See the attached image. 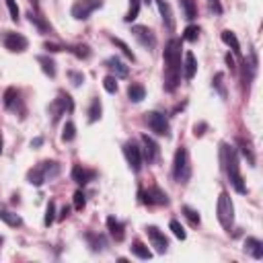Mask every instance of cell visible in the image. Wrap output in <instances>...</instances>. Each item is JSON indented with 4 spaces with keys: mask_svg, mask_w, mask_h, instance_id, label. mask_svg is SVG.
I'll return each mask as SVG.
<instances>
[{
    "mask_svg": "<svg viewBox=\"0 0 263 263\" xmlns=\"http://www.w3.org/2000/svg\"><path fill=\"white\" fill-rule=\"evenodd\" d=\"M245 253H249L253 259H263V243L255 236H247L245 239Z\"/></svg>",
    "mask_w": 263,
    "mask_h": 263,
    "instance_id": "e0dca14e",
    "label": "cell"
},
{
    "mask_svg": "<svg viewBox=\"0 0 263 263\" xmlns=\"http://www.w3.org/2000/svg\"><path fill=\"white\" fill-rule=\"evenodd\" d=\"M41 144H43V138H35V140L31 142V146H35V148H37V146H41Z\"/></svg>",
    "mask_w": 263,
    "mask_h": 263,
    "instance_id": "681fc988",
    "label": "cell"
},
{
    "mask_svg": "<svg viewBox=\"0 0 263 263\" xmlns=\"http://www.w3.org/2000/svg\"><path fill=\"white\" fill-rule=\"evenodd\" d=\"M74 136H76V126L72 121L64 123V130H62V142H72Z\"/></svg>",
    "mask_w": 263,
    "mask_h": 263,
    "instance_id": "e575fe53",
    "label": "cell"
},
{
    "mask_svg": "<svg viewBox=\"0 0 263 263\" xmlns=\"http://www.w3.org/2000/svg\"><path fill=\"white\" fill-rule=\"evenodd\" d=\"M216 214H218V222L222 224V228L226 232H230L234 226V206H232V199H230L228 191H222L218 195Z\"/></svg>",
    "mask_w": 263,
    "mask_h": 263,
    "instance_id": "277c9868",
    "label": "cell"
},
{
    "mask_svg": "<svg viewBox=\"0 0 263 263\" xmlns=\"http://www.w3.org/2000/svg\"><path fill=\"white\" fill-rule=\"evenodd\" d=\"M43 47L47 49V52H64V45H60V43H49V41H45L43 43Z\"/></svg>",
    "mask_w": 263,
    "mask_h": 263,
    "instance_id": "f6af8a7d",
    "label": "cell"
},
{
    "mask_svg": "<svg viewBox=\"0 0 263 263\" xmlns=\"http://www.w3.org/2000/svg\"><path fill=\"white\" fill-rule=\"evenodd\" d=\"M0 220H2L4 224H8V226H12V228L23 226L21 216L15 214V212H10V210H4V208H0Z\"/></svg>",
    "mask_w": 263,
    "mask_h": 263,
    "instance_id": "603a6c76",
    "label": "cell"
},
{
    "mask_svg": "<svg viewBox=\"0 0 263 263\" xmlns=\"http://www.w3.org/2000/svg\"><path fill=\"white\" fill-rule=\"evenodd\" d=\"M74 109V101H72V97L68 93H60L58 99H54L52 103H49L47 111H49V115H52V123H58V119L62 115H66V111L70 113V111Z\"/></svg>",
    "mask_w": 263,
    "mask_h": 263,
    "instance_id": "52a82bcc",
    "label": "cell"
},
{
    "mask_svg": "<svg viewBox=\"0 0 263 263\" xmlns=\"http://www.w3.org/2000/svg\"><path fill=\"white\" fill-rule=\"evenodd\" d=\"M156 6H158V12H160V17H162V23H165V27L169 31L175 29V21H173V12H171V6L167 0H154Z\"/></svg>",
    "mask_w": 263,
    "mask_h": 263,
    "instance_id": "ac0fdd59",
    "label": "cell"
},
{
    "mask_svg": "<svg viewBox=\"0 0 263 263\" xmlns=\"http://www.w3.org/2000/svg\"><path fill=\"white\" fill-rule=\"evenodd\" d=\"M2 43L12 54H21V52H25V49L29 47L27 37L21 35V33H15V31H4L2 33Z\"/></svg>",
    "mask_w": 263,
    "mask_h": 263,
    "instance_id": "9c48e42d",
    "label": "cell"
},
{
    "mask_svg": "<svg viewBox=\"0 0 263 263\" xmlns=\"http://www.w3.org/2000/svg\"><path fill=\"white\" fill-rule=\"evenodd\" d=\"M107 228H109V234L113 236L117 243L123 241V236H126V228H123V224H121L115 216H109V218H107Z\"/></svg>",
    "mask_w": 263,
    "mask_h": 263,
    "instance_id": "ffe728a7",
    "label": "cell"
},
{
    "mask_svg": "<svg viewBox=\"0 0 263 263\" xmlns=\"http://www.w3.org/2000/svg\"><path fill=\"white\" fill-rule=\"evenodd\" d=\"M31 2H33V6H35V8H37V0H31Z\"/></svg>",
    "mask_w": 263,
    "mask_h": 263,
    "instance_id": "db71d44e",
    "label": "cell"
},
{
    "mask_svg": "<svg viewBox=\"0 0 263 263\" xmlns=\"http://www.w3.org/2000/svg\"><path fill=\"white\" fill-rule=\"evenodd\" d=\"M144 123L152 130L156 136H171V126H169V119L165 113L160 111H146L144 113Z\"/></svg>",
    "mask_w": 263,
    "mask_h": 263,
    "instance_id": "8992f818",
    "label": "cell"
},
{
    "mask_svg": "<svg viewBox=\"0 0 263 263\" xmlns=\"http://www.w3.org/2000/svg\"><path fill=\"white\" fill-rule=\"evenodd\" d=\"M140 195H142V202L148 204V206H154V204H158V206H169V195L162 191L160 187H156V185L148 187V191H140Z\"/></svg>",
    "mask_w": 263,
    "mask_h": 263,
    "instance_id": "4fadbf2b",
    "label": "cell"
},
{
    "mask_svg": "<svg viewBox=\"0 0 263 263\" xmlns=\"http://www.w3.org/2000/svg\"><path fill=\"white\" fill-rule=\"evenodd\" d=\"M2 243H4V239H2V236H0V249H2Z\"/></svg>",
    "mask_w": 263,
    "mask_h": 263,
    "instance_id": "816d5d0a",
    "label": "cell"
},
{
    "mask_svg": "<svg viewBox=\"0 0 263 263\" xmlns=\"http://www.w3.org/2000/svg\"><path fill=\"white\" fill-rule=\"evenodd\" d=\"M191 177V167H189V156H187V148L179 146L175 150L173 158V179L179 183H187Z\"/></svg>",
    "mask_w": 263,
    "mask_h": 263,
    "instance_id": "5b68a950",
    "label": "cell"
},
{
    "mask_svg": "<svg viewBox=\"0 0 263 263\" xmlns=\"http://www.w3.org/2000/svg\"><path fill=\"white\" fill-rule=\"evenodd\" d=\"M58 175H60V165L56 160H41L39 165L27 173V181L35 187H41L45 181L58 177Z\"/></svg>",
    "mask_w": 263,
    "mask_h": 263,
    "instance_id": "3957f363",
    "label": "cell"
},
{
    "mask_svg": "<svg viewBox=\"0 0 263 263\" xmlns=\"http://www.w3.org/2000/svg\"><path fill=\"white\" fill-rule=\"evenodd\" d=\"M6 6H8V12H10V19L12 21H19V4H17V0H4Z\"/></svg>",
    "mask_w": 263,
    "mask_h": 263,
    "instance_id": "60d3db41",
    "label": "cell"
},
{
    "mask_svg": "<svg viewBox=\"0 0 263 263\" xmlns=\"http://www.w3.org/2000/svg\"><path fill=\"white\" fill-rule=\"evenodd\" d=\"M142 160H146L148 165H152V162L158 158V144L152 140V138H150L148 134H142Z\"/></svg>",
    "mask_w": 263,
    "mask_h": 263,
    "instance_id": "5bb4252c",
    "label": "cell"
},
{
    "mask_svg": "<svg viewBox=\"0 0 263 263\" xmlns=\"http://www.w3.org/2000/svg\"><path fill=\"white\" fill-rule=\"evenodd\" d=\"M162 60H165V91L167 93H175L177 86L181 82V39L173 37L167 41L165 52H162Z\"/></svg>",
    "mask_w": 263,
    "mask_h": 263,
    "instance_id": "6da1fadb",
    "label": "cell"
},
{
    "mask_svg": "<svg viewBox=\"0 0 263 263\" xmlns=\"http://www.w3.org/2000/svg\"><path fill=\"white\" fill-rule=\"evenodd\" d=\"M179 4L183 8V17L187 21H193L197 17V8H195V0H179Z\"/></svg>",
    "mask_w": 263,
    "mask_h": 263,
    "instance_id": "f546056e",
    "label": "cell"
},
{
    "mask_svg": "<svg viewBox=\"0 0 263 263\" xmlns=\"http://www.w3.org/2000/svg\"><path fill=\"white\" fill-rule=\"evenodd\" d=\"M169 228L173 230V234L177 236L179 241H185V239H187V232H185V228L181 226L179 220H171V222H169Z\"/></svg>",
    "mask_w": 263,
    "mask_h": 263,
    "instance_id": "74e56055",
    "label": "cell"
},
{
    "mask_svg": "<svg viewBox=\"0 0 263 263\" xmlns=\"http://www.w3.org/2000/svg\"><path fill=\"white\" fill-rule=\"evenodd\" d=\"M140 2H142V0H130V8L126 12V17H123V21L132 23V21L138 19V12H140Z\"/></svg>",
    "mask_w": 263,
    "mask_h": 263,
    "instance_id": "d6a6232c",
    "label": "cell"
},
{
    "mask_svg": "<svg viewBox=\"0 0 263 263\" xmlns=\"http://www.w3.org/2000/svg\"><path fill=\"white\" fill-rule=\"evenodd\" d=\"M222 41L232 49L234 56H241V43H239V39H236V35H234L232 31H228V29L222 31Z\"/></svg>",
    "mask_w": 263,
    "mask_h": 263,
    "instance_id": "d4e9b609",
    "label": "cell"
},
{
    "mask_svg": "<svg viewBox=\"0 0 263 263\" xmlns=\"http://www.w3.org/2000/svg\"><path fill=\"white\" fill-rule=\"evenodd\" d=\"M2 103H4V107H6V109L17 111V105H19V91L15 89V86H8V89L4 91Z\"/></svg>",
    "mask_w": 263,
    "mask_h": 263,
    "instance_id": "7402d4cb",
    "label": "cell"
},
{
    "mask_svg": "<svg viewBox=\"0 0 263 263\" xmlns=\"http://www.w3.org/2000/svg\"><path fill=\"white\" fill-rule=\"evenodd\" d=\"M130 251H132V255H136L138 259H150L152 257V253H150V249L144 245V243H140V241H134L132 243V247H130Z\"/></svg>",
    "mask_w": 263,
    "mask_h": 263,
    "instance_id": "f1b7e54d",
    "label": "cell"
},
{
    "mask_svg": "<svg viewBox=\"0 0 263 263\" xmlns=\"http://www.w3.org/2000/svg\"><path fill=\"white\" fill-rule=\"evenodd\" d=\"M109 39H111V43H113V45H117V47L121 49V54H123V56H126V58H130L132 62L136 60L134 52H132V49H130V45H128L126 41H121V39H119V37H109Z\"/></svg>",
    "mask_w": 263,
    "mask_h": 263,
    "instance_id": "836d02e7",
    "label": "cell"
},
{
    "mask_svg": "<svg viewBox=\"0 0 263 263\" xmlns=\"http://www.w3.org/2000/svg\"><path fill=\"white\" fill-rule=\"evenodd\" d=\"M27 17H29V23H31V25H35V27L39 29L41 33L52 31V27H49V23H47V21H45L41 15H37L35 10H29V12H27Z\"/></svg>",
    "mask_w": 263,
    "mask_h": 263,
    "instance_id": "484cf974",
    "label": "cell"
},
{
    "mask_svg": "<svg viewBox=\"0 0 263 263\" xmlns=\"http://www.w3.org/2000/svg\"><path fill=\"white\" fill-rule=\"evenodd\" d=\"M101 6H103V0H74L70 12H72V17L76 21H84Z\"/></svg>",
    "mask_w": 263,
    "mask_h": 263,
    "instance_id": "ba28073f",
    "label": "cell"
},
{
    "mask_svg": "<svg viewBox=\"0 0 263 263\" xmlns=\"http://www.w3.org/2000/svg\"><path fill=\"white\" fill-rule=\"evenodd\" d=\"M212 86H214V91L222 97V99H226L228 93H226V84H224V74L222 72H216L214 74V78H212Z\"/></svg>",
    "mask_w": 263,
    "mask_h": 263,
    "instance_id": "4dcf8cb0",
    "label": "cell"
},
{
    "mask_svg": "<svg viewBox=\"0 0 263 263\" xmlns=\"http://www.w3.org/2000/svg\"><path fill=\"white\" fill-rule=\"evenodd\" d=\"M105 66H107L111 72H113L115 78H126L128 74H130V68L126 66V62H123L121 58H117V56L107 58V60H105Z\"/></svg>",
    "mask_w": 263,
    "mask_h": 263,
    "instance_id": "2e32d148",
    "label": "cell"
},
{
    "mask_svg": "<svg viewBox=\"0 0 263 263\" xmlns=\"http://www.w3.org/2000/svg\"><path fill=\"white\" fill-rule=\"evenodd\" d=\"M226 64H228L230 72H236V62H234V58H232L230 54H226Z\"/></svg>",
    "mask_w": 263,
    "mask_h": 263,
    "instance_id": "c3c4849f",
    "label": "cell"
},
{
    "mask_svg": "<svg viewBox=\"0 0 263 263\" xmlns=\"http://www.w3.org/2000/svg\"><path fill=\"white\" fill-rule=\"evenodd\" d=\"M68 78H70V82H72L74 86H80V84L84 82V74H82V72H76V70H70V72H68Z\"/></svg>",
    "mask_w": 263,
    "mask_h": 263,
    "instance_id": "b9f144b4",
    "label": "cell"
},
{
    "mask_svg": "<svg viewBox=\"0 0 263 263\" xmlns=\"http://www.w3.org/2000/svg\"><path fill=\"white\" fill-rule=\"evenodd\" d=\"M54 222H56V202H49V204H47V208H45V218H43V224L49 228Z\"/></svg>",
    "mask_w": 263,
    "mask_h": 263,
    "instance_id": "8d00e7d4",
    "label": "cell"
},
{
    "mask_svg": "<svg viewBox=\"0 0 263 263\" xmlns=\"http://www.w3.org/2000/svg\"><path fill=\"white\" fill-rule=\"evenodd\" d=\"M197 72V62H195V56L191 52H185V60H183V76L185 80H191Z\"/></svg>",
    "mask_w": 263,
    "mask_h": 263,
    "instance_id": "44dd1931",
    "label": "cell"
},
{
    "mask_svg": "<svg viewBox=\"0 0 263 263\" xmlns=\"http://www.w3.org/2000/svg\"><path fill=\"white\" fill-rule=\"evenodd\" d=\"M220 156H222L224 171L228 175V181L232 183L236 193H247V185H245L243 175H241V165H239V154H236V150L222 142L220 144Z\"/></svg>",
    "mask_w": 263,
    "mask_h": 263,
    "instance_id": "7a4b0ae2",
    "label": "cell"
},
{
    "mask_svg": "<svg viewBox=\"0 0 263 263\" xmlns=\"http://www.w3.org/2000/svg\"><path fill=\"white\" fill-rule=\"evenodd\" d=\"M70 214V208L68 206H64V210H62V214H60V218H66Z\"/></svg>",
    "mask_w": 263,
    "mask_h": 263,
    "instance_id": "f907efd6",
    "label": "cell"
},
{
    "mask_svg": "<svg viewBox=\"0 0 263 263\" xmlns=\"http://www.w3.org/2000/svg\"><path fill=\"white\" fill-rule=\"evenodd\" d=\"M128 99L132 103H142L146 99V89L142 84H130L128 86Z\"/></svg>",
    "mask_w": 263,
    "mask_h": 263,
    "instance_id": "cb8c5ba5",
    "label": "cell"
},
{
    "mask_svg": "<svg viewBox=\"0 0 263 263\" xmlns=\"http://www.w3.org/2000/svg\"><path fill=\"white\" fill-rule=\"evenodd\" d=\"M206 130H208V123H204V121H202V123H195L193 134L199 138V136H204V134H206Z\"/></svg>",
    "mask_w": 263,
    "mask_h": 263,
    "instance_id": "bcb514c9",
    "label": "cell"
},
{
    "mask_svg": "<svg viewBox=\"0 0 263 263\" xmlns=\"http://www.w3.org/2000/svg\"><path fill=\"white\" fill-rule=\"evenodd\" d=\"M70 175H72V181L78 183V185H86V183H91L97 177V173L93 169H86L82 165H74Z\"/></svg>",
    "mask_w": 263,
    "mask_h": 263,
    "instance_id": "9a60e30c",
    "label": "cell"
},
{
    "mask_svg": "<svg viewBox=\"0 0 263 263\" xmlns=\"http://www.w3.org/2000/svg\"><path fill=\"white\" fill-rule=\"evenodd\" d=\"M84 239H86V243H89L91 251H95V253H103L105 249H107V241H105V236H103V234L86 232V234H84Z\"/></svg>",
    "mask_w": 263,
    "mask_h": 263,
    "instance_id": "d6986e66",
    "label": "cell"
},
{
    "mask_svg": "<svg viewBox=\"0 0 263 263\" xmlns=\"http://www.w3.org/2000/svg\"><path fill=\"white\" fill-rule=\"evenodd\" d=\"M239 144H241V152H243V154H245V158L249 160V165L253 167V165H255V156H253V152H251V148H249L243 140H239Z\"/></svg>",
    "mask_w": 263,
    "mask_h": 263,
    "instance_id": "7bdbcfd3",
    "label": "cell"
},
{
    "mask_svg": "<svg viewBox=\"0 0 263 263\" xmlns=\"http://www.w3.org/2000/svg\"><path fill=\"white\" fill-rule=\"evenodd\" d=\"M101 113H103L101 99H99V97H93L91 107H89V123H95V121H99V119H101Z\"/></svg>",
    "mask_w": 263,
    "mask_h": 263,
    "instance_id": "83f0119b",
    "label": "cell"
},
{
    "mask_svg": "<svg viewBox=\"0 0 263 263\" xmlns=\"http://www.w3.org/2000/svg\"><path fill=\"white\" fill-rule=\"evenodd\" d=\"M123 154H126L130 169L134 173H140V169H142V150H140V146H138L134 140H130V142L123 144Z\"/></svg>",
    "mask_w": 263,
    "mask_h": 263,
    "instance_id": "30bf717a",
    "label": "cell"
},
{
    "mask_svg": "<svg viewBox=\"0 0 263 263\" xmlns=\"http://www.w3.org/2000/svg\"><path fill=\"white\" fill-rule=\"evenodd\" d=\"M103 89L107 91V93H117V78L115 76H105L103 78Z\"/></svg>",
    "mask_w": 263,
    "mask_h": 263,
    "instance_id": "ab89813d",
    "label": "cell"
},
{
    "mask_svg": "<svg viewBox=\"0 0 263 263\" xmlns=\"http://www.w3.org/2000/svg\"><path fill=\"white\" fill-rule=\"evenodd\" d=\"M132 35L136 37V41L140 43L142 47H146V49H152L156 45V37H154L152 29L144 27V25H134V27H132Z\"/></svg>",
    "mask_w": 263,
    "mask_h": 263,
    "instance_id": "8fae6325",
    "label": "cell"
},
{
    "mask_svg": "<svg viewBox=\"0 0 263 263\" xmlns=\"http://www.w3.org/2000/svg\"><path fill=\"white\" fill-rule=\"evenodd\" d=\"M86 206V195L78 189L76 193H74V208H76V210H82Z\"/></svg>",
    "mask_w": 263,
    "mask_h": 263,
    "instance_id": "ee69618b",
    "label": "cell"
},
{
    "mask_svg": "<svg viewBox=\"0 0 263 263\" xmlns=\"http://www.w3.org/2000/svg\"><path fill=\"white\" fill-rule=\"evenodd\" d=\"M0 154H2V140H0Z\"/></svg>",
    "mask_w": 263,
    "mask_h": 263,
    "instance_id": "f5cc1de1",
    "label": "cell"
},
{
    "mask_svg": "<svg viewBox=\"0 0 263 263\" xmlns=\"http://www.w3.org/2000/svg\"><path fill=\"white\" fill-rule=\"evenodd\" d=\"M197 37H199V27H197V25H189V27H185V31H183V39L185 41H197Z\"/></svg>",
    "mask_w": 263,
    "mask_h": 263,
    "instance_id": "f35d334b",
    "label": "cell"
},
{
    "mask_svg": "<svg viewBox=\"0 0 263 263\" xmlns=\"http://www.w3.org/2000/svg\"><path fill=\"white\" fill-rule=\"evenodd\" d=\"M68 52H72L78 60H89L91 58V47L84 45V43H78V45H72V47H66Z\"/></svg>",
    "mask_w": 263,
    "mask_h": 263,
    "instance_id": "1f68e13d",
    "label": "cell"
},
{
    "mask_svg": "<svg viewBox=\"0 0 263 263\" xmlns=\"http://www.w3.org/2000/svg\"><path fill=\"white\" fill-rule=\"evenodd\" d=\"M37 62L41 64V70H43L45 76H49V78L56 76V62L49 56H37Z\"/></svg>",
    "mask_w": 263,
    "mask_h": 263,
    "instance_id": "4316f807",
    "label": "cell"
},
{
    "mask_svg": "<svg viewBox=\"0 0 263 263\" xmlns=\"http://www.w3.org/2000/svg\"><path fill=\"white\" fill-rule=\"evenodd\" d=\"M210 2V8L216 12V15H222V4H220V0H208Z\"/></svg>",
    "mask_w": 263,
    "mask_h": 263,
    "instance_id": "7dc6e473",
    "label": "cell"
},
{
    "mask_svg": "<svg viewBox=\"0 0 263 263\" xmlns=\"http://www.w3.org/2000/svg\"><path fill=\"white\" fill-rule=\"evenodd\" d=\"M146 234H148L150 245L154 247V251H156L158 255L167 253V249H169V239L165 236V232H160L156 226H146Z\"/></svg>",
    "mask_w": 263,
    "mask_h": 263,
    "instance_id": "7c38bea8",
    "label": "cell"
},
{
    "mask_svg": "<svg viewBox=\"0 0 263 263\" xmlns=\"http://www.w3.org/2000/svg\"><path fill=\"white\" fill-rule=\"evenodd\" d=\"M181 210H183L185 218L191 222V226H197V224L202 222V218H199V212H197V210H193V208H189V206H183Z\"/></svg>",
    "mask_w": 263,
    "mask_h": 263,
    "instance_id": "d590c367",
    "label": "cell"
}]
</instances>
